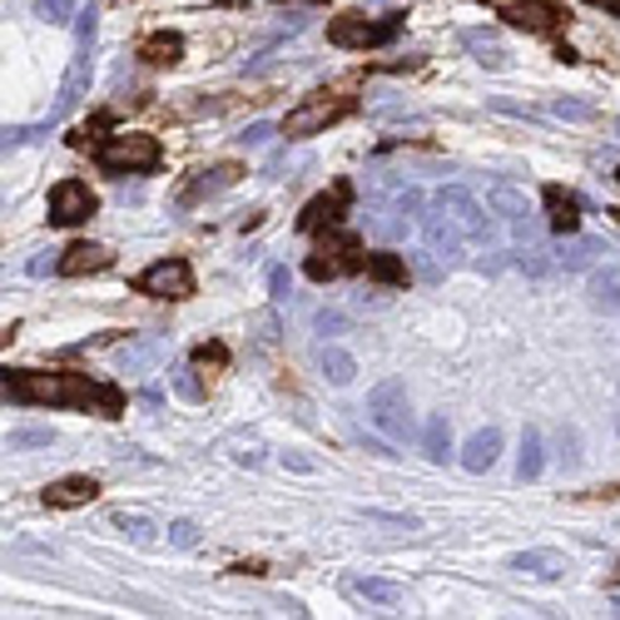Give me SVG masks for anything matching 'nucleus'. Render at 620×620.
<instances>
[{
  "mask_svg": "<svg viewBox=\"0 0 620 620\" xmlns=\"http://www.w3.org/2000/svg\"><path fill=\"white\" fill-rule=\"evenodd\" d=\"M6 392L21 402H41V407H95L100 417L124 412V392L90 382L85 372H11Z\"/></svg>",
  "mask_w": 620,
  "mask_h": 620,
  "instance_id": "1",
  "label": "nucleus"
},
{
  "mask_svg": "<svg viewBox=\"0 0 620 620\" xmlns=\"http://www.w3.org/2000/svg\"><path fill=\"white\" fill-rule=\"evenodd\" d=\"M352 95H342V90H318V95H308L303 105H293L289 115H283V134L289 140H308V134H323L328 124H338L342 115H352Z\"/></svg>",
  "mask_w": 620,
  "mask_h": 620,
  "instance_id": "2",
  "label": "nucleus"
},
{
  "mask_svg": "<svg viewBox=\"0 0 620 620\" xmlns=\"http://www.w3.org/2000/svg\"><path fill=\"white\" fill-rule=\"evenodd\" d=\"M95 160L110 174H150L154 164H160V140H154V134H140V130H120L95 150Z\"/></svg>",
  "mask_w": 620,
  "mask_h": 620,
  "instance_id": "3",
  "label": "nucleus"
},
{
  "mask_svg": "<svg viewBox=\"0 0 620 620\" xmlns=\"http://www.w3.org/2000/svg\"><path fill=\"white\" fill-rule=\"evenodd\" d=\"M358 269H368V253H362V243L352 239V233H338V229L323 233L313 259H308V279H318V283H333V279L358 273Z\"/></svg>",
  "mask_w": 620,
  "mask_h": 620,
  "instance_id": "4",
  "label": "nucleus"
},
{
  "mask_svg": "<svg viewBox=\"0 0 620 620\" xmlns=\"http://www.w3.org/2000/svg\"><path fill=\"white\" fill-rule=\"evenodd\" d=\"M402 31V15H388V21H368V15L348 11V15H333L328 21V41L342 45V51H372V45L392 41Z\"/></svg>",
  "mask_w": 620,
  "mask_h": 620,
  "instance_id": "5",
  "label": "nucleus"
},
{
  "mask_svg": "<svg viewBox=\"0 0 620 620\" xmlns=\"http://www.w3.org/2000/svg\"><path fill=\"white\" fill-rule=\"evenodd\" d=\"M134 289L144 293V298H164V303H180L194 293V269L184 259H160L150 263V269L134 279Z\"/></svg>",
  "mask_w": 620,
  "mask_h": 620,
  "instance_id": "6",
  "label": "nucleus"
},
{
  "mask_svg": "<svg viewBox=\"0 0 620 620\" xmlns=\"http://www.w3.org/2000/svg\"><path fill=\"white\" fill-rule=\"evenodd\" d=\"M501 21H507L511 31H526V35H556L566 15H561L551 0H511V6H501Z\"/></svg>",
  "mask_w": 620,
  "mask_h": 620,
  "instance_id": "7",
  "label": "nucleus"
},
{
  "mask_svg": "<svg viewBox=\"0 0 620 620\" xmlns=\"http://www.w3.org/2000/svg\"><path fill=\"white\" fill-rule=\"evenodd\" d=\"M95 214V194L90 184L80 180H61L51 189V224H61V229H75V224H85Z\"/></svg>",
  "mask_w": 620,
  "mask_h": 620,
  "instance_id": "8",
  "label": "nucleus"
},
{
  "mask_svg": "<svg viewBox=\"0 0 620 620\" xmlns=\"http://www.w3.org/2000/svg\"><path fill=\"white\" fill-rule=\"evenodd\" d=\"M348 199H352V189H348V184H333L328 194H318V199H308V209L298 214V229H303V233L338 229V219H342V209H348Z\"/></svg>",
  "mask_w": 620,
  "mask_h": 620,
  "instance_id": "9",
  "label": "nucleus"
},
{
  "mask_svg": "<svg viewBox=\"0 0 620 620\" xmlns=\"http://www.w3.org/2000/svg\"><path fill=\"white\" fill-rule=\"evenodd\" d=\"M95 497H100V481H95V477H61V481H51V487L41 491V501H45L51 511L90 507Z\"/></svg>",
  "mask_w": 620,
  "mask_h": 620,
  "instance_id": "10",
  "label": "nucleus"
},
{
  "mask_svg": "<svg viewBox=\"0 0 620 620\" xmlns=\"http://www.w3.org/2000/svg\"><path fill=\"white\" fill-rule=\"evenodd\" d=\"M110 259H115V253L100 249V243H70V249H65V259H61V279H85V273H100V269H110Z\"/></svg>",
  "mask_w": 620,
  "mask_h": 620,
  "instance_id": "11",
  "label": "nucleus"
},
{
  "mask_svg": "<svg viewBox=\"0 0 620 620\" xmlns=\"http://www.w3.org/2000/svg\"><path fill=\"white\" fill-rule=\"evenodd\" d=\"M140 61L154 65V70H170V65H180L184 61V35H174V31L144 35V41H140Z\"/></svg>",
  "mask_w": 620,
  "mask_h": 620,
  "instance_id": "12",
  "label": "nucleus"
},
{
  "mask_svg": "<svg viewBox=\"0 0 620 620\" xmlns=\"http://www.w3.org/2000/svg\"><path fill=\"white\" fill-rule=\"evenodd\" d=\"M546 214H551V229H556V233H576V229H580V204H576V194L556 189V184L546 189Z\"/></svg>",
  "mask_w": 620,
  "mask_h": 620,
  "instance_id": "13",
  "label": "nucleus"
},
{
  "mask_svg": "<svg viewBox=\"0 0 620 620\" xmlns=\"http://www.w3.org/2000/svg\"><path fill=\"white\" fill-rule=\"evenodd\" d=\"M497 452H501V432L487 427V432H477V437L467 442V457H461V467H467V471H487L491 461H497Z\"/></svg>",
  "mask_w": 620,
  "mask_h": 620,
  "instance_id": "14",
  "label": "nucleus"
},
{
  "mask_svg": "<svg viewBox=\"0 0 620 620\" xmlns=\"http://www.w3.org/2000/svg\"><path fill=\"white\" fill-rule=\"evenodd\" d=\"M511 566L531 570V576H541V580H556V576H566V570H570V561L556 556V551H526V556H516Z\"/></svg>",
  "mask_w": 620,
  "mask_h": 620,
  "instance_id": "15",
  "label": "nucleus"
},
{
  "mask_svg": "<svg viewBox=\"0 0 620 620\" xmlns=\"http://www.w3.org/2000/svg\"><path fill=\"white\" fill-rule=\"evenodd\" d=\"M368 279L388 283V289H407V263L398 259V253H368Z\"/></svg>",
  "mask_w": 620,
  "mask_h": 620,
  "instance_id": "16",
  "label": "nucleus"
},
{
  "mask_svg": "<svg viewBox=\"0 0 620 620\" xmlns=\"http://www.w3.org/2000/svg\"><path fill=\"white\" fill-rule=\"evenodd\" d=\"M239 174H243V164H219V170H209L199 184H194L189 194H184V204H194V199H204V194H219V189H233L239 184Z\"/></svg>",
  "mask_w": 620,
  "mask_h": 620,
  "instance_id": "17",
  "label": "nucleus"
},
{
  "mask_svg": "<svg viewBox=\"0 0 620 620\" xmlns=\"http://www.w3.org/2000/svg\"><path fill=\"white\" fill-rule=\"evenodd\" d=\"M323 368H328V378H333V382H352L358 362H352L342 348H328V352H323Z\"/></svg>",
  "mask_w": 620,
  "mask_h": 620,
  "instance_id": "18",
  "label": "nucleus"
},
{
  "mask_svg": "<svg viewBox=\"0 0 620 620\" xmlns=\"http://www.w3.org/2000/svg\"><path fill=\"white\" fill-rule=\"evenodd\" d=\"M358 596H368V600H382V606H398L402 600V586H388V580H358Z\"/></svg>",
  "mask_w": 620,
  "mask_h": 620,
  "instance_id": "19",
  "label": "nucleus"
},
{
  "mask_svg": "<svg viewBox=\"0 0 620 620\" xmlns=\"http://www.w3.org/2000/svg\"><path fill=\"white\" fill-rule=\"evenodd\" d=\"M194 362L209 368V372H219L224 362H229V348H224V342H204V348H194Z\"/></svg>",
  "mask_w": 620,
  "mask_h": 620,
  "instance_id": "20",
  "label": "nucleus"
},
{
  "mask_svg": "<svg viewBox=\"0 0 620 620\" xmlns=\"http://www.w3.org/2000/svg\"><path fill=\"white\" fill-rule=\"evenodd\" d=\"M541 471V437L526 432V447H521V477H536Z\"/></svg>",
  "mask_w": 620,
  "mask_h": 620,
  "instance_id": "21",
  "label": "nucleus"
},
{
  "mask_svg": "<svg viewBox=\"0 0 620 620\" xmlns=\"http://www.w3.org/2000/svg\"><path fill=\"white\" fill-rule=\"evenodd\" d=\"M170 536H174V546H194V541H199V526H194V521H174Z\"/></svg>",
  "mask_w": 620,
  "mask_h": 620,
  "instance_id": "22",
  "label": "nucleus"
},
{
  "mask_svg": "<svg viewBox=\"0 0 620 620\" xmlns=\"http://www.w3.org/2000/svg\"><path fill=\"white\" fill-rule=\"evenodd\" d=\"M115 521H120L124 531H134V536H140V541H150V536H154V531H150V521H144V516H124V511H120V516H115Z\"/></svg>",
  "mask_w": 620,
  "mask_h": 620,
  "instance_id": "23",
  "label": "nucleus"
},
{
  "mask_svg": "<svg viewBox=\"0 0 620 620\" xmlns=\"http://www.w3.org/2000/svg\"><path fill=\"white\" fill-rule=\"evenodd\" d=\"M427 457H447V452H442V417H432V427H427Z\"/></svg>",
  "mask_w": 620,
  "mask_h": 620,
  "instance_id": "24",
  "label": "nucleus"
},
{
  "mask_svg": "<svg viewBox=\"0 0 620 620\" xmlns=\"http://www.w3.org/2000/svg\"><path fill=\"white\" fill-rule=\"evenodd\" d=\"M233 570H239V576H269V566H263V561H239Z\"/></svg>",
  "mask_w": 620,
  "mask_h": 620,
  "instance_id": "25",
  "label": "nucleus"
},
{
  "mask_svg": "<svg viewBox=\"0 0 620 620\" xmlns=\"http://www.w3.org/2000/svg\"><path fill=\"white\" fill-rule=\"evenodd\" d=\"M586 6H596V11H610V15H620V0H586Z\"/></svg>",
  "mask_w": 620,
  "mask_h": 620,
  "instance_id": "26",
  "label": "nucleus"
},
{
  "mask_svg": "<svg viewBox=\"0 0 620 620\" xmlns=\"http://www.w3.org/2000/svg\"><path fill=\"white\" fill-rule=\"evenodd\" d=\"M610 580H616V586H620V566H616V570H610Z\"/></svg>",
  "mask_w": 620,
  "mask_h": 620,
  "instance_id": "27",
  "label": "nucleus"
}]
</instances>
